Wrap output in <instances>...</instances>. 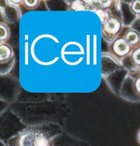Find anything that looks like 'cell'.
Returning <instances> with one entry per match:
<instances>
[{
    "label": "cell",
    "instance_id": "9",
    "mask_svg": "<svg viewBox=\"0 0 140 146\" xmlns=\"http://www.w3.org/2000/svg\"><path fill=\"white\" fill-rule=\"evenodd\" d=\"M97 13L100 16V17H101L102 21H103V20H105V13L102 11V10H99V11L97 12Z\"/></svg>",
    "mask_w": 140,
    "mask_h": 146
},
{
    "label": "cell",
    "instance_id": "13",
    "mask_svg": "<svg viewBox=\"0 0 140 146\" xmlns=\"http://www.w3.org/2000/svg\"><path fill=\"white\" fill-rule=\"evenodd\" d=\"M138 140H139V142L140 143V131L139 132V134H138Z\"/></svg>",
    "mask_w": 140,
    "mask_h": 146
},
{
    "label": "cell",
    "instance_id": "11",
    "mask_svg": "<svg viewBox=\"0 0 140 146\" xmlns=\"http://www.w3.org/2000/svg\"><path fill=\"white\" fill-rule=\"evenodd\" d=\"M136 88H137V91L140 93V79H138L137 83H136Z\"/></svg>",
    "mask_w": 140,
    "mask_h": 146
},
{
    "label": "cell",
    "instance_id": "2",
    "mask_svg": "<svg viewBox=\"0 0 140 146\" xmlns=\"http://www.w3.org/2000/svg\"><path fill=\"white\" fill-rule=\"evenodd\" d=\"M114 49L117 53L119 55H123L127 53L129 47L126 42L123 40H119L115 42L114 45Z\"/></svg>",
    "mask_w": 140,
    "mask_h": 146
},
{
    "label": "cell",
    "instance_id": "5",
    "mask_svg": "<svg viewBox=\"0 0 140 146\" xmlns=\"http://www.w3.org/2000/svg\"><path fill=\"white\" fill-rule=\"evenodd\" d=\"M10 55L9 48H7L6 46H1V60H4V59L8 58Z\"/></svg>",
    "mask_w": 140,
    "mask_h": 146
},
{
    "label": "cell",
    "instance_id": "10",
    "mask_svg": "<svg viewBox=\"0 0 140 146\" xmlns=\"http://www.w3.org/2000/svg\"><path fill=\"white\" fill-rule=\"evenodd\" d=\"M101 4L103 7H107L109 6L111 3V1H101Z\"/></svg>",
    "mask_w": 140,
    "mask_h": 146
},
{
    "label": "cell",
    "instance_id": "14",
    "mask_svg": "<svg viewBox=\"0 0 140 146\" xmlns=\"http://www.w3.org/2000/svg\"><path fill=\"white\" fill-rule=\"evenodd\" d=\"M49 146H50V145H49Z\"/></svg>",
    "mask_w": 140,
    "mask_h": 146
},
{
    "label": "cell",
    "instance_id": "1",
    "mask_svg": "<svg viewBox=\"0 0 140 146\" xmlns=\"http://www.w3.org/2000/svg\"><path fill=\"white\" fill-rule=\"evenodd\" d=\"M19 146H49V144L43 134L29 132L21 137Z\"/></svg>",
    "mask_w": 140,
    "mask_h": 146
},
{
    "label": "cell",
    "instance_id": "8",
    "mask_svg": "<svg viewBox=\"0 0 140 146\" xmlns=\"http://www.w3.org/2000/svg\"><path fill=\"white\" fill-rule=\"evenodd\" d=\"M133 58L137 63L140 64V48L135 52L133 55Z\"/></svg>",
    "mask_w": 140,
    "mask_h": 146
},
{
    "label": "cell",
    "instance_id": "12",
    "mask_svg": "<svg viewBox=\"0 0 140 146\" xmlns=\"http://www.w3.org/2000/svg\"><path fill=\"white\" fill-rule=\"evenodd\" d=\"M31 3V6H34V5H35L36 3V1H26V3Z\"/></svg>",
    "mask_w": 140,
    "mask_h": 146
},
{
    "label": "cell",
    "instance_id": "4",
    "mask_svg": "<svg viewBox=\"0 0 140 146\" xmlns=\"http://www.w3.org/2000/svg\"><path fill=\"white\" fill-rule=\"evenodd\" d=\"M127 40L130 44H134L138 40V36L135 32H130L127 36Z\"/></svg>",
    "mask_w": 140,
    "mask_h": 146
},
{
    "label": "cell",
    "instance_id": "7",
    "mask_svg": "<svg viewBox=\"0 0 140 146\" xmlns=\"http://www.w3.org/2000/svg\"><path fill=\"white\" fill-rule=\"evenodd\" d=\"M133 9L135 13H140V1H135L133 4Z\"/></svg>",
    "mask_w": 140,
    "mask_h": 146
},
{
    "label": "cell",
    "instance_id": "6",
    "mask_svg": "<svg viewBox=\"0 0 140 146\" xmlns=\"http://www.w3.org/2000/svg\"><path fill=\"white\" fill-rule=\"evenodd\" d=\"M73 8H74L75 10H81L83 9L84 6L81 1H75V2L73 3Z\"/></svg>",
    "mask_w": 140,
    "mask_h": 146
},
{
    "label": "cell",
    "instance_id": "3",
    "mask_svg": "<svg viewBox=\"0 0 140 146\" xmlns=\"http://www.w3.org/2000/svg\"><path fill=\"white\" fill-rule=\"evenodd\" d=\"M119 23L115 19H112L108 21L105 25V29L107 32L111 33L116 32L119 29Z\"/></svg>",
    "mask_w": 140,
    "mask_h": 146
}]
</instances>
